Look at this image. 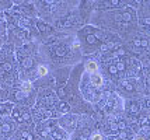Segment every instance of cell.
Segmentation results:
<instances>
[{
    "instance_id": "cell-1",
    "label": "cell",
    "mask_w": 150,
    "mask_h": 140,
    "mask_svg": "<svg viewBox=\"0 0 150 140\" xmlns=\"http://www.w3.org/2000/svg\"><path fill=\"white\" fill-rule=\"evenodd\" d=\"M136 18V15H135V11L132 10V8H125L124 11H121L119 13V17H118V20H122V21H126V23H131Z\"/></svg>"
},
{
    "instance_id": "cell-2",
    "label": "cell",
    "mask_w": 150,
    "mask_h": 140,
    "mask_svg": "<svg viewBox=\"0 0 150 140\" xmlns=\"http://www.w3.org/2000/svg\"><path fill=\"white\" fill-rule=\"evenodd\" d=\"M90 80H91V84L96 87H101L103 84H104V80H103V76L98 73V72H96V73H91L90 74Z\"/></svg>"
},
{
    "instance_id": "cell-3",
    "label": "cell",
    "mask_w": 150,
    "mask_h": 140,
    "mask_svg": "<svg viewBox=\"0 0 150 140\" xmlns=\"http://www.w3.org/2000/svg\"><path fill=\"white\" fill-rule=\"evenodd\" d=\"M133 45L136 48H149L150 46V39L147 38H136V39L133 41Z\"/></svg>"
},
{
    "instance_id": "cell-4",
    "label": "cell",
    "mask_w": 150,
    "mask_h": 140,
    "mask_svg": "<svg viewBox=\"0 0 150 140\" xmlns=\"http://www.w3.org/2000/svg\"><path fill=\"white\" fill-rule=\"evenodd\" d=\"M128 112L131 113V115H137V113L140 112V104L137 101H131V104L128 107Z\"/></svg>"
},
{
    "instance_id": "cell-5",
    "label": "cell",
    "mask_w": 150,
    "mask_h": 140,
    "mask_svg": "<svg viewBox=\"0 0 150 140\" xmlns=\"http://www.w3.org/2000/svg\"><path fill=\"white\" fill-rule=\"evenodd\" d=\"M121 88H122L124 91H126V93H135V91H136V88H135V86H133V83H132L131 80H124L122 81Z\"/></svg>"
},
{
    "instance_id": "cell-6",
    "label": "cell",
    "mask_w": 150,
    "mask_h": 140,
    "mask_svg": "<svg viewBox=\"0 0 150 140\" xmlns=\"http://www.w3.org/2000/svg\"><path fill=\"white\" fill-rule=\"evenodd\" d=\"M86 70H87V72H88L90 74L98 72L97 62H94V60H87V62H86Z\"/></svg>"
},
{
    "instance_id": "cell-7",
    "label": "cell",
    "mask_w": 150,
    "mask_h": 140,
    "mask_svg": "<svg viewBox=\"0 0 150 140\" xmlns=\"http://www.w3.org/2000/svg\"><path fill=\"white\" fill-rule=\"evenodd\" d=\"M86 42H87V45H90V46H98V44H100V41L96 38L94 32L86 35Z\"/></svg>"
},
{
    "instance_id": "cell-8",
    "label": "cell",
    "mask_w": 150,
    "mask_h": 140,
    "mask_svg": "<svg viewBox=\"0 0 150 140\" xmlns=\"http://www.w3.org/2000/svg\"><path fill=\"white\" fill-rule=\"evenodd\" d=\"M21 91L25 93V94L31 93V91H33V83H31L30 80L23 81V84H21Z\"/></svg>"
},
{
    "instance_id": "cell-9",
    "label": "cell",
    "mask_w": 150,
    "mask_h": 140,
    "mask_svg": "<svg viewBox=\"0 0 150 140\" xmlns=\"http://www.w3.org/2000/svg\"><path fill=\"white\" fill-rule=\"evenodd\" d=\"M67 51H69V49H67L66 45H58L56 49H55V53L58 55L59 58H62V56H65V55L67 53Z\"/></svg>"
},
{
    "instance_id": "cell-10",
    "label": "cell",
    "mask_w": 150,
    "mask_h": 140,
    "mask_svg": "<svg viewBox=\"0 0 150 140\" xmlns=\"http://www.w3.org/2000/svg\"><path fill=\"white\" fill-rule=\"evenodd\" d=\"M37 74H38L39 77H45L46 74H48V67L44 66V65H39L38 69H37Z\"/></svg>"
},
{
    "instance_id": "cell-11",
    "label": "cell",
    "mask_w": 150,
    "mask_h": 140,
    "mask_svg": "<svg viewBox=\"0 0 150 140\" xmlns=\"http://www.w3.org/2000/svg\"><path fill=\"white\" fill-rule=\"evenodd\" d=\"M118 72H125L126 70V62L125 60H117V63H114Z\"/></svg>"
},
{
    "instance_id": "cell-12",
    "label": "cell",
    "mask_w": 150,
    "mask_h": 140,
    "mask_svg": "<svg viewBox=\"0 0 150 140\" xmlns=\"http://www.w3.org/2000/svg\"><path fill=\"white\" fill-rule=\"evenodd\" d=\"M33 65H34V62L31 58H25V59L23 60V67H24V69H31Z\"/></svg>"
},
{
    "instance_id": "cell-13",
    "label": "cell",
    "mask_w": 150,
    "mask_h": 140,
    "mask_svg": "<svg viewBox=\"0 0 150 140\" xmlns=\"http://www.w3.org/2000/svg\"><path fill=\"white\" fill-rule=\"evenodd\" d=\"M11 115H13V116H16V118H17V120H20V122L23 120V116H21V112H20L18 108H14L13 111H11Z\"/></svg>"
},
{
    "instance_id": "cell-14",
    "label": "cell",
    "mask_w": 150,
    "mask_h": 140,
    "mask_svg": "<svg viewBox=\"0 0 150 140\" xmlns=\"http://www.w3.org/2000/svg\"><path fill=\"white\" fill-rule=\"evenodd\" d=\"M114 48H117V45H115L114 42H108V44H104V45H103V51H111Z\"/></svg>"
},
{
    "instance_id": "cell-15",
    "label": "cell",
    "mask_w": 150,
    "mask_h": 140,
    "mask_svg": "<svg viewBox=\"0 0 150 140\" xmlns=\"http://www.w3.org/2000/svg\"><path fill=\"white\" fill-rule=\"evenodd\" d=\"M1 69H3L4 72H7V73H8V72H11V65H10L8 62H4V63L1 65Z\"/></svg>"
},
{
    "instance_id": "cell-16",
    "label": "cell",
    "mask_w": 150,
    "mask_h": 140,
    "mask_svg": "<svg viewBox=\"0 0 150 140\" xmlns=\"http://www.w3.org/2000/svg\"><path fill=\"white\" fill-rule=\"evenodd\" d=\"M90 140H103V134L101 133H93V134H90Z\"/></svg>"
},
{
    "instance_id": "cell-17",
    "label": "cell",
    "mask_w": 150,
    "mask_h": 140,
    "mask_svg": "<svg viewBox=\"0 0 150 140\" xmlns=\"http://www.w3.org/2000/svg\"><path fill=\"white\" fill-rule=\"evenodd\" d=\"M10 130H11V126H10V123H3V125H1V132L7 133V132H10Z\"/></svg>"
},
{
    "instance_id": "cell-18",
    "label": "cell",
    "mask_w": 150,
    "mask_h": 140,
    "mask_svg": "<svg viewBox=\"0 0 150 140\" xmlns=\"http://www.w3.org/2000/svg\"><path fill=\"white\" fill-rule=\"evenodd\" d=\"M108 72L111 74H117L118 70H117V67H115V65H110V66H108Z\"/></svg>"
},
{
    "instance_id": "cell-19",
    "label": "cell",
    "mask_w": 150,
    "mask_h": 140,
    "mask_svg": "<svg viewBox=\"0 0 150 140\" xmlns=\"http://www.w3.org/2000/svg\"><path fill=\"white\" fill-rule=\"evenodd\" d=\"M0 112H1V115H7V112H8V107H7V105L0 107Z\"/></svg>"
},
{
    "instance_id": "cell-20",
    "label": "cell",
    "mask_w": 150,
    "mask_h": 140,
    "mask_svg": "<svg viewBox=\"0 0 150 140\" xmlns=\"http://www.w3.org/2000/svg\"><path fill=\"white\" fill-rule=\"evenodd\" d=\"M4 32H6V25H4V23H0V37L4 35Z\"/></svg>"
},
{
    "instance_id": "cell-21",
    "label": "cell",
    "mask_w": 150,
    "mask_h": 140,
    "mask_svg": "<svg viewBox=\"0 0 150 140\" xmlns=\"http://www.w3.org/2000/svg\"><path fill=\"white\" fill-rule=\"evenodd\" d=\"M45 102H46V104H49V105H52L53 102H55V100H53L52 97L49 95V97H46V98H45Z\"/></svg>"
},
{
    "instance_id": "cell-22",
    "label": "cell",
    "mask_w": 150,
    "mask_h": 140,
    "mask_svg": "<svg viewBox=\"0 0 150 140\" xmlns=\"http://www.w3.org/2000/svg\"><path fill=\"white\" fill-rule=\"evenodd\" d=\"M30 23H31V21L28 20V18H23V20H21V25H27V27H28Z\"/></svg>"
},
{
    "instance_id": "cell-23",
    "label": "cell",
    "mask_w": 150,
    "mask_h": 140,
    "mask_svg": "<svg viewBox=\"0 0 150 140\" xmlns=\"http://www.w3.org/2000/svg\"><path fill=\"white\" fill-rule=\"evenodd\" d=\"M117 127H118V129H122V130H124V129H126V123H125V122H119Z\"/></svg>"
},
{
    "instance_id": "cell-24",
    "label": "cell",
    "mask_w": 150,
    "mask_h": 140,
    "mask_svg": "<svg viewBox=\"0 0 150 140\" xmlns=\"http://www.w3.org/2000/svg\"><path fill=\"white\" fill-rule=\"evenodd\" d=\"M60 109H62V111H63V112H69V107H67V105H66V104H62V105H60Z\"/></svg>"
},
{
    "instance_id": "cell-25",
    "label": "cell",
    "mask_w": 150,
    "mask_h": 140,
    "mask_svg": "<svg viewBox=\"0 0 150 140\" xmlns=\"http://www.w3.org/2000/svg\"><path fill=\"white\" fill-rule=\"evenodd\" d=\"M24 97H25V93H23V91H18V93H17V98H18V100L24 98Z\"/></svg>"
},
{
    "instance_id": "cell-26",
    "label": "cell",
    "mask_w": 150,
    "mask_h": 140,
    "mask_svg": "<svg viewBox=\"0 0 150 140\" xmlns=\"http://www.w3.org/2000/svg\"><path fill=\"white\" fill-rule=\"evenodd\" d=\"M38 27H39V30H41V31H46V30H48V28H46L42 23H38Z\"/></svg>"
},
{
    "instance_id": "cell-27",
    "label": "cell",
    "mask_w": 150,
    "mask_h": 140,
    "mask_svg": "<svg viewBox=\"0 0 150 140\" xmlns=\"http://www.w3.org/2000/svg\"><path fill=\"white\" fill-rule=\"evenodd\" d=\"M24 119H25V120H30V113H28V112H24V113H23V120H24Z\"/></svg>"
},
{
    "instance_id": "cell-28",
    "label": "cell",
    "mask_w": 150,
    "mask_h": 140,
    "mask_svg": "<svg viewBox=\"0 0 150 140\" xmlns=\"http://www.w3.org/2000/svg\"><path fill=\"white\" fill-rule=\"evenodd\" d=\"M135 140H146V139H144V136H142V134H137L136 137H135Z\"/></svg>"
},
{
    "instance_id": "cell-29",
    "label": "cell",
    "mask_w": 150,
    "mask_h": 140,
    "mask_svg": "<svg viewBox=\"0 0 150 140\" xmlns=\"http://www.w3.org/2000/svg\"><path fill=\"white\" fill-rule=\"evenodd\" d=\"M142 24H147V25H149V24H150V17H149V18H144V20L142 21Z\"/></svg>"
},
{
    "instance_id": "cell-30",
    "label": "cell",
    "mask_w": 150,
    "mask_h": 140,
    "mask_svg": "<svg viewBox=\"0 0 150 140\" xmlns=\"http://www.w3.org/2000/svg\"><path fill=\"white\" fill-rule=\"evenodd\" d=\"M3 74H4V70H3V69H1V66H0V77H1Z\"/></svg>"
},
{
    "instance_id": "cell-31",
    "label": "cell",
    "mask_w": 150,
    "mask_h": 140,
    "mask_svg": "<svg viewBox=\"0 0 150 140\" xmlns=\"http://www.w3.org/2000/svg\"><path fill=\"white\" fill-rule=\"evenodd\" d=\"M147 107L150 108V101H147Z\"/></svg>"
}]
</instances>
